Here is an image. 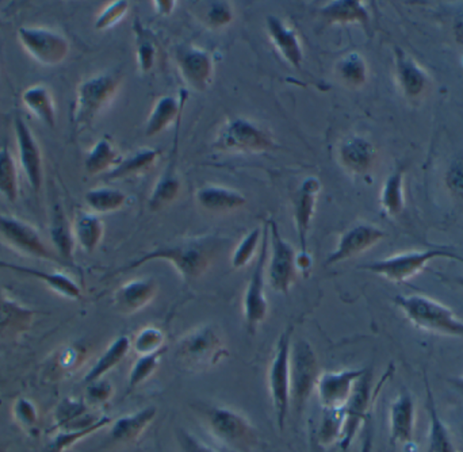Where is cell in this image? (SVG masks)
<instances>
[{
	"mask_svg": "<svg viewBox=\"0 0 463 452\" xmlns=\"http://www.w3.org/2000/svg\"><path fill=\"white\" fill-rule=\"evenodd\" d=\"M230 242V239L219 234H203V236L176 240L170 244L159 245L141 258L117 269L111 275L127 274L133 269L140 268L144 264L162 260L173 264L184 280L198 279L211 268L217 256L227 248Z\"/></svg>",
	"mask_w": 463,
	"mask_h": 452,
	"instance_id": "6da1fadb",
	"label": "cell"
},
{
	"mask_svg": "<svg viewBox=\"0 0 463 452\" xmlns=\"http://www.w3.org/2000/svg\"><path fill=\"white\" fill-rule=\"evenodd\" d=\"M206 431L232 452H255L259 445L258 429L247 416L222 405L197 402L192 405Z\"/></svg>",
	"mask_w": 463,
	"mask_h": 452,
	"instance_id": "7a4b0ae2",
	"label": "cell"
},
{
	"mask_svg": "<svg viewBox=\"0 0 463 452\" xmlns=\"http://www.w3.org/2000/svg\"><path fill=\"white\" fill-rule=\"evenodd\" d=\"M393 301L416 328L443 336L463 337V321L446 305L420 294L396 296Z\"/></svg>",
	"mask_w": 463,
	"mask_h": 452,
	"instance_id": "3957f363",
	"label": "cell"
},
{
	"mask_svg": "<svg viewBox=\"0 0 463 452\" xmlns=\"http://www.w3.org/2000/svg\"><path fill=\"white\" fill-rule=\"evenodd\" d=\"M230 355L224 340L213 325L203 324L187 332L175 345V358L189 370L212 369Z\"/></svg>",
	"mask_w": 463,
	"mask_h": 452,
	"instance_id": "277c9868",
	"label": "cell"
},
{
	"mask_svg": "<svg viewBox=\"0 0 463 452\" xmlns=\"http://www.w3.org/2000/svg\"><path fill=\"white\" fill-rule=\"evenodd\" d=\"M122 76L117 72L99 73L81 81L76 89L72 122L76 130L91 127L100 111L116 97Z\"/></svg>",
	"mask_w": 463,
	"mask_h": 452,
	"instance_id": "5b68a950",
	"label": "cell"
},
{
	"mask_svg": "<svg viewBox=\"0 0 463 452\" xmlns=\"http://www.w3.org/2000/svg\"><path fill=\"white\" fill-rule=\"evenodd\" d=\"M293 344V328H288L278 340L274 356L269 367L267 382L279 431L285 429L290 410V353Z\"/></svg>",
	"mask_w": 463,
	"mask_h": 452,
	"instance_id": "8992f818",
	"label": "cell"
},
{
	"mask_svg": "<svg viewBox=\"0 0 463 452\" xmlns=\"http://www.w3.org/2000/svg\"><path fill=\"white\" fill-rule=\"evenodd\" d=\"M320 362L307 340L298 339L291 344L290 353V402L301 412L316 391L320 378Z\"/></svg>",
	"mask_w": 463,
	"mask_h": 452,
	"instance_id": "52a82bcc",
	"label": "cell"
},
{
	"mask_svg": "<svg viewBox=\"0 0 463 452\" xmlns=\"http://www.w3.org/2000/svg\"><path fill=\"white\" fill-rule=\"evenodd\" d=\"M393 372V366L386 370L383 375V380L378 383L377 388H373V375L370 370L364 372V377L356 382L353 394L348 399L347 404L343 408L345 413V423H343L342 438H340L339 446L342 450H347L353 445L358 432L364 427V421L369 419L370 410L374 404L375 397L380 393L385 381L391 377Z\"/></svg>",
	"mask_w": 463,
	"mask_h": 452,
	"instance_id": "ba28073f",
	"label": "cell"
},
{
	"mask_svg": "<svg viewBox=\"0 0 463 452\" xmlns=\"http://www.w3.org/2000/svg\"><path fill=\"white\" fill-rule=\"evenodd\" d=\"M439 258L456 259L463 263V259L448 248H430V250L397 253L391 258L364 264L359 268L380 275L391 282H404L421 271L430 261Z\"/></svg>",
	"mask_w": 463,
	"mask_h": 452,
	"instance_id": "9c48e42d",
	"label": "cell"
},
{
	"mask_svg": "<svg viewBox=\"0 0 463 452\" xmlns=\"http://www.w3.org/2000/svg\"><path fill=\"white\" fill-rule=\"evenodd\" d=\"M269 222L263 226L261 244L256 256V264L250 272L247 288H245L244 299H242V310H244L245 326L250 334H255L261 323L266 320L269 313V302H267L264 279H266V266L269 260Z\"/></svg>",
	"mask_w": 463,
	"mask_h": 452,
	"instance_id": "30bf717a",
	"label": "cell"
},
{
	"mask_svg": "<svg viewBox=\"0 0 463 452\" xmlns=\"http://www.w3.org/2000/svg\"><path fill=\"white\" fill-rule=\"evenodd\" d=\"M213 146L222 152L258 154L271 151L275 143L271 136L255 122L234 117L220 129Z\"/></svg>",
	"mask_w": 463,
	"mask_h": 452,
	"instance_id": "8fae6325",
	"label": "cell"
},
{
	"mask_svg": "<svg viewBox=\"0 0 463 452\" xmlns=\"http://www.w3.org/2000/svg\"><path fill=\"white\" fill-rule=\"evenodd\" d=\"M267 222H269V231L267 278L272 290L279 294H288L298 274L297 252L293 245L283 239L277 222L271 219Z\"/></svg>",
	"mask_w": 463,
	"mask_h": 452,
	"instance_id": "7c38bea8",
	"label": "cell"
},
{
	"mask_svg": "<svg viewBox=\"0 0 463 452\" xmlns=\"http://www.w3.org/2000/svg\"><path fill=\"white\" fill-rule=\"evenodd\" d=\"M16 35L24 52L43 67L61 64L70 53V42L56 30L24 26Z\"/></svg>",
	"mask_w": 463,
	"mask_h": 452,
	"instance_id": "4fadbf2b",
	"label": "cell"
},
{
	"mask_svg": "<svg viewBox=\"0 0 463 452\" xmlns=\"http://www.w3.org/2000/svg\"><path fill=\"white\" fill-rule=\"evenodd\" d=\"M0 237L5 244L22 255L64 266L57 253L43 241L40 231L24 220L0 214Z\"/></svg>",
	"mask_w": 463,
	"mask_h": 452,
	"instance_id": "5bb4252c",
	"label": "cell"
},
{
	"mask_svg": "<svg viewBox=\"0 0 463 452\" xmlns=\"http://www.w3.org/2000/svg\"><path fill=\"white\" fill-rule=\"evenodd\" d=\"M367 369H345L324 372L318 378L316 391L323 410H342L353 394L356 382Z\"/></svg>",
	"mask_w": 463,
	"mask_h": 452,
	"instance_id": "9a60e30c",
	"label": "cell"
},
{
	"mask_svg": "<svg viewBox=\"0 0 463 452\" xmlns=\"http://www.w3.org/2000/svg\"><path fill=\"white\" fill-rule=\"evenodd\" d=\"M14 133L18 148L19 165L30 187L34 193H38L43 186V152L40 144L22 117L16 116L14 118Z\"/></svg>",
	"mask_w": 463,
	"mask_h": 452,
	"instance_id": "2e32d148",
	"label": "cell"
},
{
	"mask_svg": "<svg viewBox=\"0 0 463 452\" xmlns=\"http://www.w3.org/2000/svg\"><path fill=\"white\" fill-rule=\"evenodd\" d=\"M175 60L182 78L195 91H205L211 86L214 62L208 51L186 43L176 48Z\"/></svg>",
	"mask_w": 463,
	"mask_h": 452,
	"instance_id": "e0dca14e",
	"label": "cell"
},
{
	"mask_svg": "<svg viewBox=\"0 0 463 452\" xmlns=\"http://www.w3.org/2000/svg\"><path fill=\"white\" fill-rule=\"evenodd\" d=\"M386 233L383 229L370 224H356L347 229L340 236L336 248L329 253L324 266H335L348 259L361 255L375 244L385 239Z\"/></svg>",
	"mask_w": 463,
	"mask_h": 452,
	"instance_id": "ac0fdd59",
	"label": "cell"
},
{
	"mask_svg": "<svg viewBox=\"0 0 463 452\" xmlns=\"http://www.w3.org/2000/svg\"><path fill=\"white\" fill-rule=\"evenodd\" d=\"M37 315V310L21 304L0 286V344L29 332Z\"/></svg>",
	"mask_w": 463,
	"mask_h": 452,
	"instance_id": "d6986e66",
	"label": "cell"
},
{
	"mask_svg": "<svg viewBox=\"0 0 463 452\" xmlns=\"http://www.w3.org/2000/svg\"><path fill=\"white\" fill-rule=\"evenodd\" d=\"M320 179L309 176L304 179L296 198H294V224H296L297 236H298L299 252L307 255V234L310 225L315 219L316 205H317L318 194H320Z\"/></svg>",
	"mask_w": 463,
	"mask_h": 452,
	"instance_id": "ffe728a7",
	"label": "cell"
},
{
	"mask_svg": "<svg viewBox=\"0 0 463 452\" xmlns=\"http://www.w3.org/2000/svg\"><path fill=\"white\" fill-rule=\"evenodd\" d=\"M416 429V402L412 394L402 391L389 407V438L393 446L413 442Z\"/></svg>",
	"mask_w": 463,
	"mask_h": 452,
	"instance_id": "44dd1931",
	"label": "cell"
},
{
	"mask_svg": "<svg viewBox=\"0 0 463 452\" xmlns=\"http://www.w3.org/2000/svg\"><path fill=\"white\" fill-rule=\"evenodd\" d=\"M184 113V111H182ZM182 113L176 119L175 136H174L173 152L170 155V163L165 167V173L160 176L157 184L152 190L151 197L148 200V208L151 212H159L165 206L171 205L181 193V179L176 168V160H178L179 132H181Z\"/></svg>",
	"mask_w": 463,
	"mask_h": 452,
	"instance_id": "7402d4cb",
	"label": "cell"
},
{
	"mask_svg": "<svg viewBox=\"0 0 463 452\" xmlns=\"http://www.w3.org/2000/svg\"><path fill=\"white\" fill-rule=\"evenodd\" d=\"M157 291L159 285L152 278L129 280L114 294V307L124 315H133L148 306Z\"/></svg>",
	"mask_w": 463,
	"mask_h": 452,
	"instance_id": "603a6c76",
	"label": "cell"
},
{
	"mask_svg": "<svg viewBox=\"0 0 463 452\" xmlns=\"http://www.w3.org/2000/svg\"><path fill=\"white\" fill-rule=\"evenodd\" d=\"M267 32L275 48L278 49L283 59L296 68L301 70L304 61V51L296 30L291 29L288 24L275 15H269L266 19Z\"/></svg>",
	"mask_w": 463,
	"mask_h": 452,
	"instance_id": "cb8c5ba5",
	"label": "cell"
},
{
	"mask_svg": "<svg viewBox=\"0 0 463 452\" xmlns=\"http://www.w3.org/2000/svg\"><path fill=\"white\" fill-rule=\"evenodd\" d=\"M157 416V410L155 407H146L137 412L121 416L111 423L110 440L118 445H132L137 442L144 432L149 428Z\"/></svg>",
	"mask_w": 463,
	"mask_h": 452,
	"instance_id": "d4e9b609",
	"label": "cell"
},
{
	"mask_svg": "<svg viewBox=\"0 0 463 452\" xmlns=\"http://www.w3.org/2000/svg\"><path fill=\"white\" fill-rule=\"evenodd\" d=\"M0 268L10 269V271L18 272V274L40 280V282L45 283L54 293L60 294L65 298H81V288L79 287L78 283L72 280V278L61 274V272L43 271V269L21 266V264L11 263V261L2 260V259H0Z\"/></svg>",
	"mask_w": 463,
	"mask_h": 452,
	"instance_id": "484cf974",
	"label": "cell"
},
{
	"mask_svg": "<svg viewBox=\"0 0 463 452\" xmlns=\"http://www.w3.org/2000/svg\"><path fill=\"white\" fill-rule=\"evenodd\" d=\"M424 385H426V408L429 413V439H427V452H459L454 442L450 429L446 426L443 419L438 412L437 402L429 380L424 375Z\"/></svg>",
	"mask_w": 463,
	"mask_h": 452,
	"instance_id": "4316f807",
	"label": "cell"
},
{
	"mask_svg": "<svg viewBox=\"0 0 463 452\" xmlns=\"http://www.w3.org/2000/svg\"><path fill=\"white\" fill-rule=\"evenodd\" d=\"M187 98H189V95H187L186 89H182L179 98L173 97V95L160 97L155 102L154 108H152L148 121H146V137H154V136L159 135L165 127H170L174 121H176L179 114L184 111Z\"/></svg>",
	"mask_w": 463,
	"mask_h": 452,
	"instance_id": "83f0119b",
	"label": "cell"
},
{
	"mask_svg": "<svg viewBox=\"0 0 463 452\" xmlns=\"http://www.w3.org/2000/svg\"><path fill=\"white\" fill-rule=\"evenodd\" d=\"M195 198L198 205L211 213H228L241 209L247 203V198L237 190L213 184L198 189Z\"/></svg>",
	"mask_w": 463,
	"mask_h": 452,
	"instance_id": "f1b7e54d",
	"label": "cell"
},
{
	"mask_svg": "<svg viewBox=\"0 0 463 452\" xmlns=\"http://www.w3.org/2000/svg\"><path fill=\"white\" fill-rule=\"evenodd\" d=\"M340 163L354 174H364L375 162V148L364 137L347 138L339 148Z\"/></svg>",
	"mask_w": 463,
	"mask_h": 452,
	"instance_id": "f546056e",
	"label": "cell"
},
{
	"mask_svg": "<svg viewBox=\"0 0 463 452\" xmlns=\"http://www.w3.org/2000/svg\"><path fill=\"white\" fill-rule=\"evenodd\" d=\"M320 16L329 24H361L369 27L370 16L358 0H332L320 8Z\"/></svg>",
	"mask_w": 463,
	"mask_h": 452,
	"instance_id": "4dcf8cb0",
	"label": "cell"
},
{
	"mask_svg": "<svg viewBox=\"0 0 463 452\" xmlns=\"http://www.w3.org/2000/svg\"><path fill=\"white\" fill-rule=\"evenodd\" d=\"M22 103L38 121L43 122L51 129L56 127V103H54L53 95L49 91L48 87L43 86V84L27 87L22 92Z\"/></svg>",
	"mask_w": 463,
	"mask_h": 452,
	"instance_id": "1f68e13d",
	"label": "cell"
},
{
	"mask_svg": "<svg viewBox=\"0 0 463 452\" xmlns=\"http://www.w3.org/2000/svg\"><path fill=\"white\" fill-rule=\"evenodd\" d=\"M132 350V340L127 334H121L110 343L105 353L95 362L84 377V383H91L94 381L102 380L111 370L116 369Z\"/></svg>",
	"mask_w": 463,
	"mask_h": 452,
	"instance_id": "d6a6232c",
	"label": "cell"
},
{
	"mask_svg": "<svg viewBox=\"0 0 463 452\" xmlns=\"http://www.w3.org/2000/svg\"><path fill=\"white\" fill-rule=\"evenodd\" d=\"M76 244L87 253L95 252L105 234V225L97 214L79 212L72 224Z\"/></svg>",
	"mask_w": 463,
	"mask_h": 452,
	"instance_id": "836d02e7",
	"label": "cell"
},
{
	"mask_svg": "<svg viewBox=\"0 0 463 452\" xmlns=\"http://www.w3.org/2000/svg\"><path fill=\"white\" fill-rule=\"evenodd\" d=\"M51 239L54 252L61 259L64 266H72L76 240L73 236L72 225L59 206L54 211L53 221L51 225Z\"/></svg>",
	"mask_w": 463,
	"mask_h": 452,
	"instance_id": "e575fe53",
	"label": "cell"
},
{
	"mask_svg": "<svg viewBox=\"0 0 463 452\" xmlns=\"http://www.w3.org/2000/svg\"><path fill=\"white\" fill-rule=\"evenodd\" d=\"M160 155H162L160 149H138L137 152L130 155V156L121 159V162H119L113 170L109 171L106 179H109V181H117V179L129 178V176L148 173V171L152 170L154 165H156Z\"/></svg>",
	"mask_w": 463,
	"mask_h": 452,
	"instance_id": "d590c367",
	"label": "cell"
},
{
	"mask_svg": "<svg viewBox=\"0 0 463 452\" xmlns=\"http://www.w3.org/2000/svg\"><path fill=\"white\" fill-rule=\"evenodd\" d=\"M396 65L400 84L405 94L411 98L419 97L427 86L424 71L402 49H396Z\"/></svg>",
	"mask_w": 463,
	"mask_h": 452,
	"instance_id": "8d00e7d4",
	"label": "cell"
},
{
	"mask_svg": "<svg viewBox=\"0 0 463 452\" xmlns=\"http://www.w3.org/2000/svg\"><path fill=\"white\" fill-rule=\"evenodd\" d=\"M127 194L113 187H97L87 192L84 201L91 213L110 214L121 211L127 203Z\"/></svg>",
	"mask_w": 463,
	"mask_h": 452,
	"instance_id": "74e56055",
	"label": "cell"
},
{
	"mask_svg": "<svg viewBox=\"0 0 463 452\" xmlns=\"http://www.w3.org/2000/svg\"><path fill=\"white\" fill-rule=\"evenodd\" d=\"M119 162H121V156L118 151L114 148L113 143L108 137H103L87 155L84 168L90 175H99L106 171L113 170Z\"/></svg>",
	"mask_w": 463,
	"mask_h": 452,
	"instance_id": "f35d334b",
	"label": "cell"
},
{
	"mask_svg": "<svg viewBox=\"0 0 463 452\" xmlns=\"http://www.w3.org/2000/svg\"><path fill=\"white\" fill-rule=\"evenodd\" d=\"M111 423H113V419L109 418V416H102L98 423H95L94 426L87 427V428L59 429L57 434L49 440L43 452H65L68 448L76 445V443L80 442V440L86 439V438L91 437L95 432L111 426Z\"/></svg>",
	"mask_w": 463,
	"mask_h": 452,
	"instance_id": "ab89813d",
	"label": "cell"
},
{
	"mask_svg": "<svg viewBox=\"0 0 463 452\" xmlns=\"http://www.w3.org/2000/svg\"><path fill=\"white\" fill-rule=\"evenodd\" d=\"M335 72H336L337 78L343 84L353 87V89L364 86L367 80L366 61L356 52H351V53L343 56L337 61Z\"/></svg>",
	"mask_w": 463,
	"mask_h": 452,
	"instance_id": "60d3db41",
	"label": "cell"
},
{
	"mask_svg": "<svg viewBox=\"0 0 463 452\" xmlns=\"http://www.w3.org/2000/svg\"><path fill=\"white\" fill-rule=\"evenodd\" d=\"M0 195L8 202H16L19 197L18 167L7 146L0 148Z\"/></svg>",
	"mask_w": 463,
	"mask_h": 452,
	"instance_id": "b9f144b4",
	"label": "cell"
},
{
	"mask_svg": "<svg viewBox=\"0 0 463 452\" xmlns=\"http://www.w3.org/2000/svg\"><path fill=\"white\" fill-rule=\"evenodd\" d=\"M133 32H135L138 68H140L141 72L148 73L154 68L155 61H156V42H155L151 32L141 24L138 18L133 24Z\"/></svg>",
	"mask_w": 463,
	"mask_h": 452,
	"instance_id": "7bdbcfd3",
	"label": "cell"
},
{
	"mask_svg": "<svg viewBox=\"0 0 463 452\" xmlns=\"http://www.w3.org/2000/svg\"><path fill=\"white\" fill-rule=\"evenodd\" d=\"M167 347L162 348L157 353H149V355H140L136 359L130 369L129 377H128V393L136 391L138 386L149 380L159 369L165 353H167Z\"/></svg>",
	"mask_w": 463,
	"mask_h": 452,
	"instance_id": "ee69618b",
	"label": "cell"
},
{
	"mask_svg": "<svg viewBox=\"0 0 463 452\" xmlns=\"http://www.w3.org/2000/svg\"><path fill=\"white\" fill-rule=\"evenodd\" d=\"M345 413L342 410H323L320 427H318V443L324 447H331L335 443L339 445L342 438Z\"/></svg>",
	"mask_w": 463,
	"mask_h": 452,
	"instance_id": "f6af8a7d",
	"label": "cell"
},
{
	"mask_svg": "<svg viewBox=\"0 0 463 452\" xmlns=\"http://www.w3.org/2000/svg\"><path fill=\"white\" fill-rule=\"evenodd\" d=\"M381 203L389 216H399L404 208V193H402V170H397L386 179L383 184Z\"/></svg>",
	"mask_w": 463,
	"mask_h": 452,
	"instance_id": "bcb514c9",
	"label": "cell"
},
{
	"mask_svg": "<svg viewBox=\"0 0 463 452\" xmlns=\"http://www.w3.org/2000/svg\"><path fill=\"white\" fill-rule=\"evenodd\" d=\"M261 236H263V226H256L250 229L244 239L237 244L232 255V267L234 269L248 266L252 261L253 256L258 255Z\"/></svg>",
	"mask_w": 463,
	"mask_h": 452,
	"instance_id": "7dc6e473",
	"label": "cell"
},
{
	"mask_svg": "<svg viewBox=\"0 0 463 452\" xmlns=\"http://www.w3.org/2000/svg\"><path fill=\"white\" fill-rule=\"evenodd\" d=\"M165 345V334L156 326H146L137 332L132 342V348L137 356L157 353Z\"/></svg>",
	"mask_w": 463,
	"mask_h": 452,
	"instance_id": "c3c4849f",
	"label": "cell"
},
{
	"mask_svg": "<svg viewBox=\"0 0 463 452\" xmlns=\"http://www.w3.org/2000/svg\"><path fill=\"white\" fill-rule=\"evenodd\" d=\"M129 11V2L127 0H116V2H110L99 14H98L97 19H95V29L108 30L110 27L116 26Z\"/></svg>",
	"mask_w": 463,
	"mask_h": 452,
	"instance_id": "681fc988",
	"label": "cell"
},
{
	"mask_svg": "<svg viewBox=\"0 0 463 452\" xmlns=\"http://www.w3.org/2000/svg\"><path fill=\"white\" fill-rule=\"evenodd\" d=\"M175 440L178 452H217L212 446L206 445L200 438L182 427L175 429Z\"/></svg>",
	"mask_w": 463,
	"mask_h": 452,
	"instance_id": "f907efd6",
	"label": "cell"
},
{
	"mask_svg": "<svg viewBox=\"0 0 463 452\" xmlns=\"http://www.w3.org/2000/svg\"><path fill=\"white\" fill-rule=\"evenodd\" d=\"M205 19L213 29L227 26L233 21V8L228 2H212Z\"/></svg>",
	"mask_w": 463,
	"mask_h": 452,
	"instance_id": "816d5d0a",
	"label": "cell"
},
{
	"mask_svg": "<svg viewBox=\"0 0 463 452\" xmlns=\"http://www.w3.org/2000/svg\"><path fill=\"white\" fill-rule=\"evenodd\" d=\"M14 419L22 427H34L38 423V412L35 405L30 400L18 399L13 407Z\"/></svg>",
	"mask_w": 463,
	"mask_h": 452,
	"instance_id": "f5cc1de1",
	"label": "cell"
},
{
	"mask_svg": "<svg viewBox=\"0 0 463 452\" xmlns=\"http://www.w3.org/2000/svg\"><path fill=\"white\" fill-rule=\"evenodd\" d=\"M446 184L451 194L463 203V157L454 160L446 174Z\"/></svg>",
	"mask_w": 463,
	"mask_h": 452,
	"instance_id": "db71d44e",
	"label": "cell"
},
{
	"mask_svg": "<svg viewBox=\"0 0 463 452\" xmlns=\"http://www.w3.org/2000/svg\"><path fill=\"white\" fill-rule=\"evenodd\" d=\"M113 385L105 378L87 383V400L92 404H105L113 397Z\"/></svg>",
	"mask_w": 463,
	"mask_h": 452,
	"instance_id": "11a10c76",
	"label": "cell"
},
{
	"mask_svg": "<svg viewBox=\"0 0 463 452\" xmlns=\"http://www.w3.org/2000/svg\"><path fill=\"white\" fill-rule=\"evenodd\" d=\"M176 3L174 0H157V2H154L155 10L162 15H170Z\"/></svg>",
	"mask_w": 463,
	"mask_h": 452,
	"instance_id": "9f6ffc18",
	"label": "cell"
},
{
	"mask_svg": "<svg viewBox=\"0 0 463 452\" xmlns=\"http://www.w3.org/2000/svg\"><path fill=\"white\" fill-rule=\"evenodd\" d=\"M454 33H456L457 41L463 45V11L454 22Z\"/></svg>",
	"mask_w": 463,
	"mask_h": 452,
	"instance_id": "6f0895ef",
	"label": "cell"
},
{
	"mask_svg": "<svg viewBox=\"0 0 463 452\" xmlns=\"http://www.w3.org/2000/svg\"><path fill=\"white\" fill-rule=\"evenodd\" d=\"M451 385L454 386L457 391L463 397V374L459 375L456 380H450Z\"/></svg>",
	"mask_w": 463,
	"mask_h": 452,
	"instance_id": "680465c9",
	"label": "cell"
},
{
	"mask_svg": "<svg viewBox=\"0 0 463 452\" xmlns=\"http://www.w3.org/2000/svg\"><path fill=\"white\" fill-rule=\"evenodd\" d=\"M453 282L456 283V285H458L459 287L463 288V277L453 278Z\"/></svg>",
	"mask_w": 463,
	"mask_h": 452,
	"instance_id": "91938a15",
	"label": "cell"
}]
</instances>
